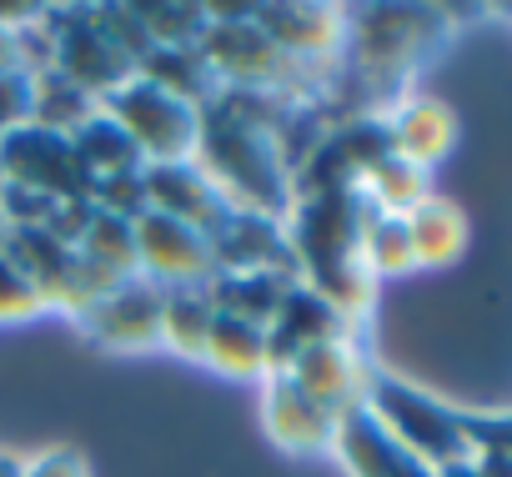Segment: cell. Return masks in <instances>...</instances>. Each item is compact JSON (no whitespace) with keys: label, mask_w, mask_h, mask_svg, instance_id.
I'll return each instance as SVG.
<instances>
[{"label":"cell","mask_w":512,"mask_h":477,"mask_svg":"<svg viewBox=\"0 0 512 477\" xmlns=\"http://www.w3.org/2000/svg\"><path fill=\"white\" fill-rule=\"evenodd\" d=\"M367 412L412 452L422 457L427 467H447V462H462L472 457L467 447V432H462V412L447 407L442 397L402 382V377H387V372H372L367 377Z\"/></svg>","instance_id":"6da1fadb"},{"label":"cell","mask_w":512,"mask_h":477,"mask_svg":"<svg viewBox=\"0 0 512 477\" xmlns=\"http://www.w3.org/2000/svg\"><path fill=\"white\" fill-rule=\"evenodd\" d=\"M131 231H136V262H141L156 282L191 287V282H201V277L216 267L211 242H206L196 226H186L181 216H166V211L146 206V211L131 221Z\"/></svg>","instance_id":"277c9868"},{"label":"cell","mask_w":512,"mask_h":477,"mask_svg":"<svg viewBox=\"0 0 512 477\" xmlns=\"http://www.w3.org/2000/svg\"><path fill=\"white\" fill-rule=\"evenodd\" d=\"M267 427H272V437H277L287 452H317V447L332 442L337 417L322 412L317 402H307L282 372H272V387H267Z\"/></svg>","instance_id":"7c38bea8"},{"label":"cell","mask_w":512,"mask_h":477,"mask_svg":"<svg viewBox=\"0 0 512 477\" xmlns=\"http://www.w3.org/2000/svg\"><path fill=\"white\" fill-rule=\"evenodd\" d=\"M201 357L216 362L221 372H236V377H262V372H272V362H267V327H262V322H246V317H236V312H216Z\"/></svg>","instance_id":"5bb4252c"},{"label":"cell","mask_w":512,"mask_h":477,"mask_svg":"<svg viewBox=\"0 0 512 477\" xmlns=\"http://www.w3.org/2000/svg\"><path fill=\"white\" fill-rule=\"evenodd\" d=\"M472 467H477V477H512V457H502V452H472Z\"/></svg>","instance_id":"44dd1931"},{"label":"cell","mask_w":512,"mask_h":477,"mask_svg":"<svg viewBox=\"0 0 512 477\" xmlns=\"http://www.w3.org/2000/svg\"><path fill=\"white\" fill-rule=\"evenodd\" d=\"M26 477H86V467L71 457V452H51L46 462H36V467H26Z\"/></svg>","instance_id":"ffe728a7"},{"label":"cell","mask_w":512,"mask_h":477,"mask_svg":"<svg viewBox=\"0 0 512 477\" xmlns=\"http://www.w3.org/2000/svg\"><path fill=\"white\" fill-rule=\"evenodd\" d=\"M31 116H36V76L0 71V136L31 126Z\"/></svg>","instance_id":"ac0fdd59"},{"label":"cell","mask_w":512,"mask_h":477,"mask_svg":"<svg viewBox=\"0 0 512 477\" xmlns=\"http://www.w3.org/2000/svg\"><path fill=\"white\" fill-rule=\"evenodd\" d=\"M387 141H392V156L432 171L437 161H447V151L457 146V116L452 106L432 101V96H412L397 106V116L387 121Z\"/></svg>","instance_id":"8fae6325"},{"label":"cell","mask_w":512,"mask_h":477,"mask_svg":"<svg viewBox=\"0 0 512 477\" xmlns=\"http://www.w3.org/2000/svg\"><path fill=\"white\" fill-rule=\"evenodd\" d=\"M106 116L136 141L141 161H151V166H181L201 146V116H196V106L181 101L176 91L156 86L141 71L106 96Z\"/></svg>","instance_id":"7a4b0ae2"},{"label":"cell","mask_w":512,"mask_h":477,"mask_svg":"<svg viewBox=\"0 0 512 477\" xmlns=\"http://www.w3.org/2000/svg\"><path fill=\"white\" fill-rule=\"evenodd\" d=\"M0 161H6V171H11L16 186H31V191H41L46 201H51V196H66V201H71V191H66L61 176H91V171L81 166L71 136L46 131V126H21V131H11L6 146H0Z\"/></svg>","instance_id":"52a82bcc"},{"label":"cell","mask_w":512,"mask_h":477,"mask_svg":"<svg viewBox=\"0 0 512 477\" xmlns=\"http://www.w3.org/2000/svg\"><path fill=\"white\" fill-rule=\"evenodd\" d=\"M362 191L372 211L382 216H412L422 201H432V176L402 156H382L372 171H362Z\"/></svg>","instance_id":"9a60e30c"},{"label":"cell","mask_w":512,"mask_h":477,"mask_svg":"<svg viewBox=\"0 0 512 477\" xmlns=\"http://www.w3.org/2000/svg\"><path fill=\"white\" fill-rule=\"evenodd\" d=\"M407 236H412L417 267H452L467 252V242H472V226H467V216L452 201L432 196V201H422L407 216Z\"/></svg>","instance_id":"4fadbf2b"},{"label":"cell","mask_w":512,"mask_h":477,"mask_svg":"<svg viewBox=\"0 0 512 477\" xmlns=\"http://www.w3.org/2000/svg\"><path fill=\"white\" fill-rule=\"evenodd\" d=\"M56 76H66L76 91L106 101L121 81L136 76V61L121 56L106 41V31L96 26V16H91V21H76V26L61 31V41H56Z\"/></svg>","instance_id":"ba28073f"},{"label":"cell","mask_w":512,"mask_h":477,"mask_svg":"<svg viewBox=\"0 0 512 477\" xmlns=\"http://www.w3.org/2000/svg\"><path fill=\"white\" fill-rule=\"evenodd\" d=\"M0 477H26V462L11 457V452H0Z\"/></svg>","instance_id":"603a6c76"},{"label":"cell","mask_w":512,"mask_h":477,"mask_svg":"<svg viewBox=\"0 0 512 477\" xmlns=\"http://www.w3.org/2000/svg\"><path fill=\"white\" fill-rule=\"evenodd\" d=\"M357 36H362V66L382 81H397L407 76L422 51L442 36V16L437 11H417V6H387V11H367L357 21Z\"/></svg>","instance_id":"5b68a950"},{"label":"cell","mask_w":512,"mask_h":477,"mask_svg":"<svg viewBox=\"0 0 512 477\" xmlns=\"http://www.w3.org/2000/svg\"><path fill=\"white\" fill-rule=\"evenodd\" d=\"M437 477H477V467H472V457H462V462H447V467H437Z\"/></svg>","instance_id":"7402d4cb"},{"label":"cell","mask_w":512,"mask_h":477,"mask_svg":"<svg viewBox=\"0 0 512 477\" xmlns=\"http://www.w3.org/2000/svg\"><path fill=\"white\" fill-rule=\"evenodd\" d=\"M332 447L342 452V462H347L352 477H437V467H427L422 457H412V452L367 412V402H357V407H347V412L337 417Z\"/></svg>","instance_id":"8992f818"},{"label":"cell","mask_w":512,"mask_h":477,"mask_svg":"<svg viewBox=\"0 0 512 477\" xmlns=\"http://www.w3.org/2000/svg\"><path fill=\"white\" fill-rule=\"evenodd\" d=\"M282 377L307 397V402H317L322 412H332V417H342L347 407H357L362 397H367V367H362V352L347 342V337H327V342H312V347H302L287 367H282Z\"/></svg>","instance_id":"3957f363"},{"label":"cell","mask_w":512,"mask_h":477,"mask_svg":"<svg viewBox=\"0 0 512 477\" xmlns=\"http://www.w3.org/2000/svg\"><path fill=\"white\" fill-rule=\"evenodd\" d=\"M256 26L267 31V41H272L292 66L332 56V51L342 46V36H347V21H342V11H332V6H282V11L272 6V11H256Z\"/></svg>","instance_id":"30bf717a"},{"label":"cell","mask_w":512,"mask_h":477,"mask_svg":"<svg viewBox=\"0 0 512 477\" xmlns=\"http://www.w3.org/2000/svg\"><path fill=\"white\" fill-rule=\"evenodd\" d=\"M462 432L472 452L512 457V412H462Z\"/></svg>","instance_id":"d6986e66"},{"label":"cell","mask_w":512,"mask_h":477,"mask_svg":"<svg viewBox=\"0 0 512 477\" xmlns=\"http://www.w3.org/2000/svg\"><path fill=\"white\" fill-rule=\"evenodd\" d=\"M216 322V302L211 292H196V287H176L166 292V312H161V342H171L176 352L186 357H201L206 352V332Z\"/></svg>","instance_id":"e0dca14e"},{"label":"cell","mask_w":512,"mask_h":477,"mask_svg":"<svg viewBox=\"0 0 512 477\" xmlns=\"http://www.w3.org/2000/svg\"><path fill=\"white\" fill-rule=\"evenodd\" d=\"M357 262H362L372 277H402V272H412L417 257H412L407 216L367 211V221H362V242H357Z\"/></svg>","instance_id":"2e32d148"},{"label":"cell","mask_w":512,"mask_h":477,"mask_svg":"<svg viewBox=\"0 0 512 477\" xmlns=\"http://www.w3.org/2000/svg\"><path fill=\"white\" fill-rule=\"evenodd\" d=\"M161 312H166V292L161 287H141V282H121L116 292H106L101 302L86 307V327L131 352V347H151L161 342Z\"/></svg>","instance_id":"9c48e42d"}]
</instances>
